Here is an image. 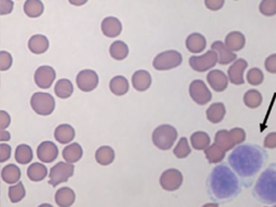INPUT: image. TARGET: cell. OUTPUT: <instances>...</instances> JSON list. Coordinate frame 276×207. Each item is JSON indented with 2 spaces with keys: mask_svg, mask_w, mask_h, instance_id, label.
Here are the masks:
<instances>
[{
  "mask_svg": "<svg viewBox=\"0 0 276 207\" xmlns=\"http://www.w3.org/2000/svg\"><path fill=\"white\" fill-rule=\"evenodd\" d=\"M191 153V148L189 146L188 139L186 137L180 138V140L178 141L177 146L174 149V154L178 158V159H185L188 157Z\"/></svg>",
  "mask_w": 276,
  "mask_h": 207,
  "instance_id": "39",
  "label": "cell"
},
{
  "mask_svg": "<svg viewBox=\"0 0 276 207\" xmlns=\"http://www.w3.org/2000/svg\"><path fill=\"white\" fill-rule=\"evenodd\" d=\"M110 91L117 96H123L128 91V81L123 76H116L109 83Z\"/></svg>",
  "mask_w": 276,
  "mask_h": 207,
  "instance_id": "29",
  "label": "cell"
},
{
  "mask_svg": "<svg viewBox=\"0 0 276 207\" xmlns=\"http://www.w3.org/2000/svg\"><path fill=\"white\" fill-rule=\"evenodd\" d=\"M2 178L8 185L16 184L21 178V170L14 164L7 165L2 171Z\"/></svg>",
  "mask_w": 276,
  "mask_h": 207,
  "instance_id": "28",
  "label": "cell"
},
{
  "mask_svg": "<svg viewBox=\"0 0 276 207\" xmlns=\"http://www.w3.org/2000/svg\"><path fill=\"white\" fill-rule=\"evenodd\" d=\"M11 123V118L5 110H0V130L5 131Z\"/></svg>",
  "mask_w": 276,
  "mask_h": 207,
  "instance_id": "45",
  "label": "cell"
},
{
  "mask_svg": "<svg viewBox=\"0 0 276 207\" xmlns=\"http://www.w3.org/2000/svg\"><path fill=\"white\" fill-rule=\"evenodd\" d=\"M13 9V3L12 2H2L0 3V14H8L11 13Z\"/></svg>",
  "mask_w": 276,
  "mask_h": 207,
  "instance_id": "48",
  "label": "cell"
},
{
  "mask_svg": "<svg viewBox=\"0 0 276 207\" xmlns=\"http://www.w3.org/2000/svg\"><path fill=\"white\" fill-rule=\"evenodd\" d=\"M75 167L67 162H60L54 165L50 171L49 184L52 187L59 186L62 182H66L74 175Z\"/></svg>",
  "mask_w": 276,
  "mask_h": 207,
  "instance_id": "8",
  "label": "cell"
},
{
  "mask_svg": "<svg viewBox=\"0 0 276 207\" xmlns=\"http://www.w3.org/2000/svg\"><path fill=\"white\" fill-rule=\"evenodd\" d=\"M244 102L248 108H258L262 104V95L257 90H249L244 95Z\"/></svg>",
  "mask_w": 276,
  "mask_h": 207,
  "instance_id": "37",
  "label": "cell"
},
{
  "mask_svg": "<svg viewBox=\"0 0 276 207\" xmlns=\"http://www.w3.org/2000/svg\"><path fill=\"white\" fill-rule=\"evenodd\" d=\"M207 82L216 92H223L229 84V79L221 70H210L207 75Z\"/></svg>",
  "mask_w": 276,
  "mask_h": 207,
  "instance_id": "16",
  "label": "cell"
},
{
  "mask_svg": "<svg viewBox=\"0 0 276 207\" xmlns=\"http://www.w3.org/2000/svg\"><path fill=\"white\" fill-rule=\"evenodd\" d=\"M38 207H53V206H52V205H50V204H48V203H44V204L39 205Z\"/></svg>",
  "mask_w": 276,
  "mask_h": 207,
  "instance_id": "51",
  "label": "cell"
},
{
  "mask_svg": "<svg viewBox=\"0 0 276 207\" xmlns=\"http://www.w3.org/2000/svg\"><path fill=\"white\" fill-rule=\"evenodd\" d=\"M75 135L76 133L74 127L69 124H61L56 127V130L54 132L55 139L64 145L69 144V142L75 138Z\"/></svg>",
  "mask_w": 276,
  "mask_h": 207,
  "instance_id": "23",
  "label": "cell"
},
{
  "mask_svg": "<svg viewBox=\"0 0 276 207\" xmlns=\"http://www.w3.org/2000/svg\"><path fill=\"white\" fill-rule=\"evenodd\" d=\"M55 70L50 66H40L35 73V82L40 89H49L55 80Z\"/></svg>",
  "mask_w": 276,
  "mask_h": 207,
  "instance_id": "13",
  "label": "cell"
},
{
  "mask_svg": "<svg viewBox=\"0 0 276 207\" xmlns=\"http://www.w3.org/2000/svg\"><path fill=\"white\" fill-rule=\"evenodd\" d=\"M202 207H219V205L217 203H208V204L203 205Z\"/></svg>",
  "mask_w": 276,
  "mask_h": 207,
  "instance_id": "50",
  "label": "cell"
},
{
  "mask_svg": "<svg viewBox=\"0 0 276 207\" xmlns=\"http://www.w3.org/2000/svg\"><path fill=\"white\" fill-rule=\"evenodd\" d=\"M178 133L174 126L163 124L158 126L152 133V141L154 146L161 150H168L173 147L177 139Z\"/></svg>",
  "mask_w": 276,
  "mask_h": 207,
  "instance_id": "5",
  "label": "cell"
},
{
  "mask_svg": "<svg viewBox=\"0 0 276 207\" xmlns=\"http://www.w3.org/2000/svg\"><path fill=\"white\" fill-rule=\"evenodd\" d=\"M181 63V54L178 51L169 50L157 55L156 59L153 60V67L157 70H169L178 67Z\"/></svg>",
  "mask_w": 276,
  "mask_h": 207,
  "instance_id": "7",
  "label": "cell"
},
{
  "mask_svg": "<svg viewBox=\"0 0 276 207\" xmlns=\"http://www.w3.org/2000/svg\"><path fill=\"white\" fill-rule=\"evenodd\" d=\"M260 13L265 15V17H273L276 14V0H265L261 2L259 6Z\"/></svg>",
  "mask_w": 276,
  "mask_h": 207,
  "instance_id": "41",
  "label": "cell"
},
{
  "mask_svg": "<svg viewBox=\"0 0 276 207\" xmlns=\"http://www.w3.org/2000/svg\"><path fill=\"white\" fill-rule=\"evenodd\" d=\"M212 50L216 52L218 63L220 65H228L237 60V54L231 52L221 41H215L212 44Z\"/></svg>",
  "mask_w": 276,
  "mask_h": 207,
  "instance_id": "17",
  "label": "cell"
},
{
  "mask_svg": "<svg viewBox=\"0 0 276 207\" xmlns=\"http://www.w3.org/2000/svg\"><path fill=\"white\" fill-rule=\"evenodd\" d=\"M265 151L257 145H242L235 148L229 156V164L240 176L253 177L266 161Z\"/></svg>",
  "mask_w": 276,
  "mask_h": 207,
  "instance_id": "1",
  "label": "cell"
},
{
  "mask_svg": "<svg viewBox=\"0 0 276 207\" xmlns=\"http://www.w3.org/2000/svg\"><path fill=\"white\" fill-rule=\"evenodd\" d=\"M186 46L191 53H201L206 47V39L199 33H193L187 38Z\"/></svg>",
  "mask_w": 276,
  "mask_h": 207,
  "instance_id": "21",
  "label": "cell"
},
{
  "mask_svg": "<svg viewBox=\"0 0 276 207\" xmlns=\"http://www.w3.org/2000/svg\"><path fill=\"white\" fill-rule=\"evenodd\" d=\"M12 65V57L10 53L6 51H0V70L9 69Z\"/></svg>",
  "mask_w": 276,
  "mask_h": 207,
  "instance_id": "42",
  "label": "cell"
},
{
  "mask_svg": "<svg viewBox=\"0 0 276 207\" xmlns=\"http://www.w3.org/2000/svg\"><path fill=\"white\" fill-rule=\"evenodd\" d=\"M132 83L135 90L140 92L147 91L152 83L151 75L146 70H137L132 77Z\"/></svg>",
  "mask_w": 276,
  "mask_h": 207,
  "instance_id": "19",
  "label": "cell"
},
{
  "mask_svg": "<svg viewBox=\"0 0 276 207\" xmlns=\"http://www.w3.org/2000/svg\"><path fill=\"white\" fill-rule=\"evenodd\" d=\"M247 82L251 85H260L264 80V75L261 69L251 68L246 76Z\"/></svg>",
  "mask_w": 276,
  "mask_h": 207,
  "instance_id": "40",
  "label": "cell"
},
{
  "mask_svg": "<svg viewBox=\"0 0 276 207\" xmlns=\"http://www.w3.org/2000/svg\"><path fill=\"white\" fill-rule=\"evenodd\" d=\"M11 157V147L7 144L0 145V163L9 160Z\"/></svg>",
  "mask_w": 276,
  "mask_h": 207,
  "instance_id": "44",
  "label": "cell"
},
{
  "mask_svg": "<svg viewBox=\"0 0 276 207\" xmlns=\"http://www.w3.org/2000/svg\"><path fill=\"white\" fill-rule=\"evenodd\" d=\"M83 150L78 142H74V144H70L66 148L63 150V158L65 161L69 164L78 162L81 158H82Z\"/></svg>",
  "mask_w": 276,
  "mask_h": 207,
  "instance_id": "26",
  "label": "cell"
},
{
  "mask_svg": "<svg viewBox=\"0 0 276 207\" xmlns=\"http://www.w3.org/2000/svg\"><path fill=\"white\" fill-rule=\"evenodd\" d=\"M26 194L25 188L22 182H18L15 186H12L9 188V198L12 203H19L21 202L24 196Z\"/></svg>",
  "mask_w": 276,
  "mask_h": 207,
  "instance_id": "38",
  "label": "cell"
},
{
  "mask_svg": "<svg viewBox=\"0 0 276 207\" xmlns=\"http://www.w3.org/2000/svg\"><path fill=\"white\" fill-rule=\"evenodd\" d=\"M205 157L209 163L217 164V163H220L224 159L225 151L222 148L219 147L218 145L214 144L212 146H208L205 149Z\"/></svg>",
  "mask_w": 276,
  "mask_h": 207,
  "instance_id": "32",
  "label": "cell"
},
{
  "mask_svg": "<svg viewBox=\"0 0 276 207\" xmlns=\"http://www.w3.org/2000/svg\"><path fill=\"white\" fill-rule=\"evenodd\" d=\"M32 110L40 116H50L55 109V100L49 93L37 92L30 98Z\"/></svg>",
  "mask_w": 276,
  "mask_h": 207,
  "instance_id": "6",
  "label": "cell"
},
{
  "mask_svg": "<svg viewBox=\"0 0 276 207\" xmlns=\"http://www.w3.org/2000/svg\"><path fill=\"white\" fill-rule=\"evenodd\" d=\"M225 116V107L222 102H215L206 110L207 120L212 123H220Z\"/></svg>",
  "mask_w": 276,
  "mask_h": 207,
  "instance_id": "24",
  "label": "cell"
},
{
  "mask_svg": "<svg viewBox=\"0 0 276 207\" xmlns=\"http://www.w3.org/2000/svg\"><path fill=\"white\" fill-rule=\"evenodd\" d=\"M218 62L217 54L215 51L209 50L202 57H191L189 60V64L193 70L198 73H204L209 69L215 67Z\"/></svg>",
  "mask_w": 276,
  "mask_h": 207,
  "instance_id": "9",
  "label": "cell"
},
{
  "mask_svg": "<svg viewBox=\"0 0 276 207\" xmlns=\"http://www.w3.org/2000/svg\"><path fill=\"white\" fill-rule=\"evenodd\" d=\"M254 194L263 203H276V164H271L260 175L255 185Z\"/></svg>",
  "mask_w": 276,
  "mask_h": 207,
  "instance_id": "3",
  "label": "cell"
},
{
  "mask_svg": "<svg viewBox=\"0 0 276 207\" xmlns=\"http://www.w3.org/2000/svg\"><path fill=\"white\" fill-rule=\"evenodd\" d=\"M207 186L209 193L218 200H228L240 192V181L226 164L217 165L210 173Z\"/></svg>",
  "mask_w": 276,
  "mask_h": 207,
  "instance_id": "2",
  "label": "cell"
},
{
  "mask_svg": "<svg viewBox=\"0 0 276 207\" xmlns=\"http://www.w3.org/2000/svg\"><path fill=\"white\" fill-rule=\"evenodd\" d=\"M246 139L245 131L241 127H234L231 131L220 130L216 133L215 144L222 148L224 151H229L235 146L242 144Z\"/></svg>",
  "mask_w": 276,
  "mask_h": 207,
  "instance_id": "4",
  "label": "cell"
},
{
  "mask_svg": "<svg viewBox=\"0 0 276 207\" xmlns=\"http://www.w3.org/2000/svg\"><path fill=\"white\" fill-rule=\"evenodd\" d=\"M76 200V194L74 190L64 187L60 190L56 191L55 193V202L60 207H69L75 203Z\"/></svg>",
  "mask_w": 276,
  "mask_h": 207,
  "instance_id": "22",
  "label": "cell"
},
{
  "mask_svg": "<svg viewBox=\"0 0 276 207\" xmlns=\"http://www.w3.org/2000/svg\"><path fill=\"white\" fill-rule=\"evenodd\" d=\"M189 94L198 105H206L207 102L212 100V93L202 80H194L191 82Z\"/></svg>",
  "mask_w": 276,
  "mask_h": 207,
  "instance_id": "10",
  "label": "cell"
},
{
  "mask_svg": "<svg viewBox=\"0 0 276 207\" xmlns=\"http://www.w3.org/2000/svg\"><path fill=\"white\" fill-rule=\"evenodd\" d=\"M182 181V174L176 169L166 170L160 177V185L165 191H176L181 187Z\"/></svg>",
  "mask_w": 276,
  "mask_h": 207,
  "instance_id": "11",
  "label": "cell"
},
{
  "mask_svg": "<svg viewBox=\"0 0 276 207\" xmlns=\"http://www.w3.org/2000/svg\"><path fill=\"white\" fill-rule=\"evenodd\" d=\"M48 169L41 163L31 164L27 170V176L31 181H41L45 178Z\"/></svg>",
  "mask_w": 276,
  "mask_h": 207,
  "instance_id": "33",
  "label": "cell"
},
{
  "mask_svg": "<svg viewBox=\"0 0 276 207\" xmlns=\"http://www.w3.org/2000/svg\"><path fill=\"white\" fill-rule=\"evenodd\" d=\"M109 53L112 59L117 61H123L128 55V46L125 42L121 40L115 41L109 47Z\"/></svg>",
  "mask_w": 276,
  "mask_h": 207,
  "instance_id": "31",
  "label": "cell"
},
{
  "mask_svg": "<svg viewBox=\"0 0 276 207\" xmlns=\"http://www.w3.org/2000/svg\"><path fill=\"white\" fill-rule=\"evenodd\" d=\"M54 91L56 96L65 99L71 96L72 92H74V85H72L71 81L68 80V79H61V80L56 82Z\"/></svg>",
  "mask_w": 276,
  "mask_h": 207,
  "instance_id": "30",
  "label": "cell"
},
{
  "mask_svg": "<svg viewBox=\"0 0 276 207\" xmlns=\"http://www.w3.org/2000/svg\"><path fill=\"white\" fill-rule=\"evenodd\" d=\"M37 156L41 162L51 163L58 158L59 149L52 141H43L37 149Z\"/></svg>",
  "mask_w": 276,
  "mask_h": 207,
  "instance_id": "15",
  "label": "cell"
},
{
  "mask_svg": "<svg viewBox=\"0 0 276 207\" xmlns=\"http://www.w3.org/2000/svg\"><path fill=\"white\" fill-rule=\"evenodd\" d=\"M223 5H224L223 0H206L205 2V6L212 11H217L219 9H221Z\"/></svg>",
  "mask_w": 276,
  "mask_h": 207,
  "instance_id": "46",
  "label": "cell"
},
{
  "mask_svg": "<svg viewBox=\"0 0 276 207\" xmlns=\"http://www.w3.org/2000/svg\"><path fill=\"white\" fill-rule=\"evenodd\" d=\"M95 160L100 165H110L115 161V151L109 146H103L96 150Z\"/></svg>",
  "mask_w": 276,
  "mask_h": 207,
  "instance_id": "27",
  "label": "cell"
},
{
  "mask_svg": "<svg viewBox=\"0 0 276 207\" xmlns=\"http://www.w3.org/2000/svg\"><path fill=\"white\" fill-rule=\"evenodd\" d=\"M77 85L81 91L91 92L99 85V76L94 70L85 69L81 70L77 76Z\"/></svg>",
  "mask_w": 276,
  "mask_h": 207,
  "instance_id": "12",
  "label": "cell"
},
{
  "mask_svg": "<svg viewBox=\"0 0 276 207\" xmlns=\"http://www.w3.org/2000/svg\"><path fill=\"white\" fill-rule=\"evenodd\" d=\"M264 148L275 149L276 148V133H270L266 135L264 139Z\"/></svg>",
  "mask_w": 276,
  "mask_h": 207,
  "instance_id": "47",
  "label": "cell"
},
{
  "mask_svg": "<svg viewBox=\"0 0 276 207\" xmlns=\"http://www.w3.org/2000/svg\"><path fill=\"white\" fill-rule=\"evenodd\" d=\"M15 160L20 164H28L32 160V150L27 145H20L15 150Z\"/></svg>",
  "mask_w": 276,
  "mask_h": 207,
  "instance_id": "36",
  "label": "cell"
},
{
  "mask_svg": "<svg viewBox=\"0 0 276 207\" xmlns=\"http://www.w3.org/2000/svg\"><path fill=\"white\" fill-rule=\"evenodd\" d=\"M273 207H276V206H273Z\"/></svg>",
  "mask_w": 276,
  "mask_h": 207,
  "instance_id": "52",
  "label": "cell"
},
{
  "mask_svg": "<svg viewBox=\"0 0 276 207\" xmlns=\"http://www.w3.org/2000/svg\"><path fill=\"white\" fill-rule=\"evenodd\" d=\"M10 138H11V135L7 131L0 132V140L2 141H8V140H10Z\"/></svg>",
  "mask_w": 276,
  "mask_h": 207,
  "instance_id": "49",
  "label": "cell"
},
{
  "mask_svg": "<svg viewBox=\"0 0 276 207\" xmlns=\"http://www.w3.org/2000/svg\"><path fill=\"white\" fill-rule=\"evenodd\" d=\"M44 11L43 4L39 0H29L24 5V12L28 15L29 18H38Z\"/></svg>",
  "mask_w": 276,
  "mask_h": 207,
  "instance_id": "35",
  "label": "cell"
},
{
  "mask_svg": "<svg viewBox=\"0 0 276 207\" xmlns=\"http://www.w3.org/2000/svg\"><path fill=\"white\" fill-rule=\"evenodd\" d=\"M29 50L34 54H43L49 49V40L43 35L32 36L28 41Z\"/></svg>",
  "mask_w": 276,
  "mask_h": 207,
  "instance_id": "25",
  "label": "cell"
},
{
  "mask_svg": "<svg viewBox=\"0 0 276 207\" xmlns=\"http://www.w3.org/2000/svg\"><path fill=\"white\" fill-rule=\"evenodd\" d=\"M246 39L245 36L240 31H231L228 36L225 37L224 45L228 47L231 52L241 51L245 46Z\"/></svg>",
  "mask_w": 276,
  "mask_h": 207,
  "instance_id": "20",
  "label": "cell"
},
{
  "mask_svg": "<svg viewBox=\"0 0 276 207\" xmlns=\"http://www.w3.org/2000/svg\"><path fill=\"white\" fill-rule=\"evenodd\" d=\"M247 66H248V63L245 60L239 59L238 61H235L233 65L228 70L229 81L235 85L244 84L245 83L244 73Z\"/></svg>",
  "mask_w": 276,
  "mask_h": 207,
  "instance_id": "14",
  "label": "cell"
},
{
  "mask_svg": "<svg viewBox=\"0 0 276 207\" xmlns=\"http://www.w3.org/2000/svg\"><path fill=\"white\" fill-rule=\"evenodd\" d=\"M191 144L196 150H205L210 144L209 135L205 132H196L191 135Z\"/></svg>",
  "mask_w": 276,
  "mask_h": 207,
  "instance_id": "34",
  "label": "cell"
},
{
  "mask_svg": "<svg viewBox=\"0 0 276 207\" xmlns=\"http://www.w3.org/2000/svg\"><path fill=\"white\" fill-rule=\"evenodd\" d=\"M264 66L270 74H276V54H272L269 58H266Z\"/></svg>",
  "mask_w": 276,
  "mask_h": 207,
  "instance_id": "43",
  "label": "cell"
},
{
  "mask_svg": "<svg viewBox=\"0 0 276 207\" xmlns=\"http://www.w3.org/2000/svg\"><path fill=\"white\" fill-rule=\"evenodd\" d=\"M102 31L106 37L115 38L122 31V24L117 18L108 17L104 19L102 22Z\"/></svg>",
  "mask_w": 276,
  "mask_h": 207,
  "instance_id": "18",
  "label": "cell"
}]
</instances>
